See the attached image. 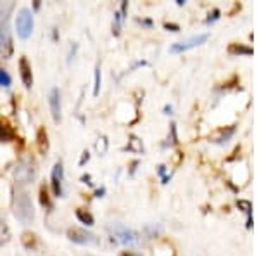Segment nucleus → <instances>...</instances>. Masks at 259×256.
I'll use <instances>...</instances> for the list:
<instances>
[{
  "label": "nucleus",
  "instance_id": "obj_1",
  "mask_svg": "<svg viewBox=\"0 0 259 256\" xmlns=\"http://www.w3.org/2000/svg\"><path fill=\"white\" fill-rule=\"evenodd\" d=\"M12 208H14V216L18 218L21 224L30 225L35 218V209H33L31 199L28 192L23 187L14 189V199H12Z\"/></svg>",
  "mask_w": 259,
  "mask_h": 256
},
{
  "label": "nucleus",
  "instance_id": "obj_2",
  "mask_svg": "<svg viewBox=\"0 0 259 256\" xmlns=\"http://www.w3.org/2000/svg\"><path fill=\"white\" fill-rule=\"evenodd\" d=\"M14 178L19 186H26L31 184L36 178V165L33 161V158H21L16 165L14 170Z\"/></svg>",
  "mask_w": 259,
  "mask_h": 256
},
{
  "label": "nucleus",
  "instance_id": "obj_3",
  "mask_svg": "<svg viewBox=\"0 0 259 256\" xmlns=\"http://www.w3.org/2000/svg\"><path fill=\"white\" fill-rule=\"evenodd\" d=\"M107 230H109L111 237L119 244H137L139 242V234L124 225H109Z\"/></svg>",
  "mask_w": 259,
  "mask_h": 256
},
{
  "label": "nucleus",
  "instance_id": "obj_4",
  "mask_svg": "<svg viewBox=\"0 0 259 256\" xmlns=\"http://www.w3.org/2000/svg\"><path fill=\"white\" fill-rule=\"evenodd\" d=\"M16 28H18V35L21 39H28L33 31V16L31 11L23 7L18 12V18H16Z\"/></svg>",
  "mask_w": 259,
  "mask_h": 256
},
{
  "label": "nucleus",
  "instance_id": "obj_5",
  "mask_svg": "<svg viewBox=\"0 0 259 256\" xmlns=\"http://www.w3.org/2000/svg\"><path fill=\"white\" fill-rule=\"evenodd\" d=\"M207 39H209V35H207V33H202V35H197V36H190V39H187L183 42H177V44H173L169 50L173 54L185 52V50H190V49L197 47V45H202Z\"/></svg>",
  "mask_w": 259,
  "mask_h": 256
},
{
  "label": "nucleus",
  "instance_id": "obj_6",
  "mask_svg": "<svg viewBox=\"0 0 259 256\" xmlns=\"http://www.w3.org/2000/svg\"><path fill=\"white\" fill-rule=\"evenodd\" d=\"M12 50H14V45H12L9 26L7 24H0V56L4 59H9L12 56Z\"/></svg>",
  "mask_w": 259,
  "mask_h": 256
},
{
  "label": "nucleus",
  "instance_id": "obj_7",
  "mask_svg": "<svg viewBox=\"0 0 259 256\" xmlns=\"http://www.w3.org/2000/svg\"><path fill=\"white\" fill-rule=\"evenodd\" d=\"M68 237L71 242H76V244H94V242H97L94 234L87 232L83 229H69Z\"/></svg>",
  "mask_w": 259,
  "mask_h": 256
},
{
  "label": "nucleus",
  "instance_id": "obj_8",
  "mask_svg": "<svg viewBox=\"0 0 259 256\" xmlns=\"http://www.w3.org/2000/svg\"><path fill=\"white\" fill-rule=\"evenodd\" d=\"M49 106L50 113H52V118L56 123L61 121V94L59 89H52L49 92Z\"/></svg>",
  "mask_w": 259,
  "mask_h": 256
},
{
  "label": "nucleus",
  "instance_id": "obj_9",
  "mask_svg": "<svg viewBox=\"0 0 259 256\" xmlns=\"http://www.w3.org/2000/svg\"><path fill=\"white\" fill-rule=\"evenodd\" d=\"M62 178H64L62 163H56V166L52 170V189L56 196H62Z\"/></svg>",
  "mask_w": 259,
  "mask_h": 256
},
{
  "label": "nucleus",
  "instance_id": "obj_10",
  "mask_svg": "<svg viewBox=\"0 0 259 256\" xmlns=\"http://www.w3.org/2000/svg\"><path fill=\"white\" fill-rule=\"evenodd\" d=\"M19 71H21V80H23L24 87H26V89H31V85H33V73H31V66H30V62H28L26 57H21Z\"/></svg>",
  "mask_w": 259,
  "mask_h": 256
},
{
  "label": "nucleus",
  "instance_id": "obj_11",
  "mask_svg": "<svg viewBox=\"0 0 259 256\" xmlns=\"http://www.w3.org/2000/svg\"><path fill=\"white\" fill-rule=\"evenodd\" d=\"M36 148H38L40 154H44V156L49 153V133L44 127H40L38 132H36Z\"/></svg>",
  "mask_w": 259,
  "mask_h": 256
},
{
  "label": "nucleus",
  "instance_id": "obj_12",
  "mask_svg": "<svg viewBox=\"0 0 259 256\" xmlns=\"http://www.w3.org/2000/svg\"><path fill=\"white\" fill-rule=\"evenodd\" d=\"M14 138H16L14 128H12L6 120L0 118V140L9 142V140H14Z\"/></svg>",
  "mask_w": 259,
  "mask_h": 256
},
{
  "label": "nucleus",
  "instance_id": "obj_13",
  "mask_svg": "<svg viewBox=\"0 0 259 256\" xmlns=\"http://www.w3.org/2000/svg\"><path fill=\"white\" fill-rule=\"evenodd\" d=\"M11 241V230L7 224L4 220H0V246L7 244V242Z\"/></svg>",
  "mask_w": 259,
  "mask_h": 256
},
{
  "label": "nucleus",
  "instance_id": "obj_14",
  "mask_svg": "<svg viewBox=\"0 0 259 256\" xmlns=\"http://www.w3.org/2000/svg\"><path fill=\"white\" fill-rule=\"evenodd\" d=\"M76 216H78V220H80L81 224H85L87 227L94 225V216H92L89 211H85V209H76Z\"/></svg>",
  "mask_w": 259,
  "mask_h": 256
},
{
  "label": "nucleus",
  "instance_id": "obj_15",
  "mask_svg": "<svg viewBox=\"0 0 259 256\" xmlns=\"http://www.w3.org/2000/svg\"><path fill=\"white\" fill-rule=\"evenodd\" d=\"M21 241H23L24 247H28V249H33V247L36 246V237H35V234H31V232H24Z\"/></svg>",
  "mask_w": 259,
  "mask_h": 256
},
{
  "label": "nucleus",
  "instance_id": "obj_16",
  "mask_svg": "<svg viewBox=\"0 0 259 256\" xmlns=\"http://www.w3.org/2000/svg\"><path fill=\"white\" fill-rule=\"evenodd\" d=\"M14 9V2H0V19H7Z\"/></svg>",
  "mask_w": 259,
  "mask_h": 256
},
{
  "label": "nucleus",
  "instance_id": "obj_17",
  "mask_svg": "<svg viewBox=\"0 0 259 256\" xmlns=\"http://www.w3.org/2000/svg\"><path fill=\"white\" fill-rule=\"evenodd\" d=\"M40 203H41V206H45V208H52V201H50L49 191L45 186L40 187Z\"/></svg>",
  "mask_w": 259,
  "mask_h": 256
},
{
  "label": "nucleus",
  "instance_id": "obj_18",
  "mask_svg": "<svg viewBox=\"0 0 259 256\" xmlns=\"http://www.w3.org/2000/svg\"><path fill=\"white\" fill-rule=\"evenodd\" d=\"M100 92V64L95 66V85H94V95L97 97Z\"/></svg>",
  "mask_w": 259,
  "mask_h": 256
},
{
  "label": "nucleus",
  "instance_id": "obj_19",
  "mask_svg": "<svg viewBox=\"0 0 259 256\" xmlns=\"http://www.w3.org/2000/svg\"><path fill=\"white\" fill-rule=\"evenodd\" d=\"M95 149H97V153L104 154L107 151V138L106 137H100L97 140V144H95Z\"/></svg>",
  "mask_w": 259,
  "mask_h": 256
},
{
  "label": "nucleus",
  "instance_id": "obj_20",
  "mask_svg": "<svg viewBox=\"0 0 259 256\" xmlns=\"http://www.w3.org/2000/svg\"><path fill=\"white\" fill-rule=\"evenodd\" d=\"M11 77H9V73L7 71H4V69H0V85L2 87H11Z\"/></svg>",
  "mask_w": 259,
  "mask_h": 256
},
{
  "label": "nucleus",
  "instance_id": "obj_21",
  "mask_svg": "<svg viewBox=\"0 0 259 256\" xmlns=\"http://www.w3.org/2000/svg\"><path fill=\"white\" fill-rule=\"evenodd\" d=\"M128 149H130V151H142L144 148H142V145L139 144V138H137V137H132V144L128 145Z\"/></svg>",
  "mask_w": 259,
  "mask_h": 256
},
{
  "label": "nucleus",
  "instance_id": "obj_22",
  "mask_svg": "<svg viewBox=\"0 0 259 256\" xmlns=\"http://www.w3.org/2000/svg\"><path fill=\"white\" fill-rule=\"evenodd\" d=\"M230 52H245V54H250L252 52V50L250 49H245V47H237V45H232V47H230Z\"/></svg>",
  "mask_w": 259,
  "mask_h": 256
},
{
  "label": "nucleus",
  "instance_id": "obj_23",
  "mask_svg": "<svg viewBox=\"0 0 259 256\" xmlns=\"http://www.w3.org/2000/svg\"><path fill=\"white\" fill-rule=\"evenodd\" d=\"M119 256H137V254H132V253H121Z\"/></svg>",
  "mask_w": 259,
  "mask_h": 256
}]
</instances>
